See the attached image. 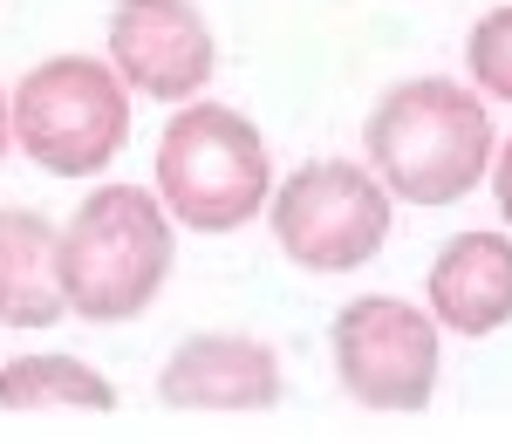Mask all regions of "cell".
Here are the masks:
<instances>
[{
  "mask_svg": "<svg viewBox=\"0 0 512 444\" xmlns=\"http://www.w3.org/2000/svg\"><path fill=\"white\" fill-rule=\"evenodd\" d=\"M390 205V185L369 171V158H308L274 185L267 226L301 274H355L390 240Z\"/></svg>",
  "mask_w": 512,
  "mask_h": 444,
  "instance_id": "cell-5",
  "label": "cell"
},
{
  "mask_svg": "<svg viewBox=\"0 0 512 444\" xmlns=\"http://www.w3.org/2000/svg\"><path fill=\"white\" fill-rule=\"evenodd\" d=\"M62 301L89 328H117L151 315L178 267V219L164 212L158 185H96L62 219Z\"/></svg>",
  "mask_w": 512,
  "mask_h": 444,
  "instance_id": "cell-2",
  "label": "cell"
},
{
  "mask_svg": "<svg viewBox=\"0 0 512 444\" xmlns=\"http://www.w3.org/2000/svg\"><path fill=\"white\" fill-rule=\"evenodd\" d=\"M465 76L485 103H512V7L478 14L465 35Z\"/></svg>",
  "mask_w": 512,
  "mask_h": 444,
  "instance_id": "cell-12",
  "label": "cell"
},
{
  "mask_svg": "<svg viewBox=\"0 0 512 444\" xmlns=\"http://www.w3.org/2000/svg\"><path fill=\"white\" fill-rule=\"evenodd\" d=\"M362 158L403 205H458L492 178V103L472 82L410 76L362 117Z\"/></svg>",
  "mask_w": 512,
  "mask_h": 444,
  "instance_id": "cell-1",
  "label": "cell"
},
{
  "mask_svg": "<svg viewBox=\"0 0 512 444\" xmlns=\"http://www.w3.org/2000/svg\"><path fill=\"white\" fill-rule=\"evenodd\" d=\"M130 82L110 55H48L14 82V151L48 178H96L130 144Z\"/></svg>",
  "mask_w": 512,
  "mask_h": 444,
  "instance_id": "cell-4",
  "label": "cell"
},
{
  "mask_svg": "<svg viewBox=\"0 0 512 444\" xmlns=\"http://www.w3.org/2000/svg\"><path fill=\"white\" fill-rule=\"evenodd\" d=\"M328 356H335V383L362 410L417 417L431 410L437 376H444V328L431 308L403 294H355L328 322Z\"/></svg>",
  "mask_w": 512,
  "mask_h": 444,
  "instance_id": "cell-6",
  "label": "cell"
},
{
  "mask_svg": "<svg viewBox=\"0 0 512 444\" xmlns=\"http://www.w3.org/2000/svg\"><path fill=\"white\" fill-rule=\"evenodd\" d=\"M164 212L185 233H239L253 219H267L274 199V151L260 137V123L233 103H178L164 117L158 158H151Z\"/></svg>",
  "mask_w": 512,
  "mask_h": 444,
  "instance_id": "cell-3",
  "label": "cell"
},
{
  "mask_svg": "<svg viewBox=\"0 0 512 444\" xmlns=\"http://www.w3.org/2000/svg\"><path fill=\"white\" fill-rule=\"evenodd\" d=\"M14 151V89H0V158Z\"/></svg>",
  "mask_w": 512,
  "mask_h": 444,
  "instance_id": "cell-14",
  "label": "cell"
},
{
  "mask_svg": "<svg viewBox=\"0 0 512 444\" xmlns=\"http://www.w3.org/2000/svg\"><path fill=\"white\" fill-rule=\"evenodd\" d=\"M424 308L444 335L512 328V233H458L424 267Z\"/></svg>",
  "mask_w": 512,
  "mask_h": 444,
  "instance_id": "cell-9",
  "label": "cell"
},
{
  "mask_svg": "<svg viewBox=\"0 0 512 444\" xmlns=\"http://www.w3.org/2000/svg\"><path fill=\"white\" fill-rule=\"evenodd\" d=\"M280 349L239 328L185 335L158 369V404L185 417H260L280 404Z\"/></svg>",
  "mask_w": 512,
  "mask_h": 444,
  "instance_id": "cell-8",
  "label": "cell"
},
{
  "mask_svg": "<svg viewBox=\"0 0 512 444\" xmlns=\"http://www.w3.org/2000/svg\"><path fill=\"white\" fill-rule=\"evenodd\" d=\"M62 226L35 205H0V328H55L62 301Z\"/></svg>",
  "mask_w": 512,
  "mask_h": 444,
  "instance_id": "cell-10",
  "label": "cell"
},
{
  "mask_svg": "<svg viewBox=\"0 0 512 444\" xmlns=\"http://www.w3.org/2000/svg\"><path fill=\"white\" fill-rule=\"evenodd\" d=\"M492 199H499V219L512 233V130L499 137V158H492Z\"/></svg>",
  "mask_w": 512,
  "mask_h": 444,
  "instance_id": "cell-13",
  "label": "cell"
},
{
  "mask_svg": "<svg viewBox=\"0 0 512 444\" xmlns=\"http://www.w3.org/2000/svg\"><path fill=\"white\" fill-rule=\"evenodd\" d=\"M110 62L144 103H192L219 76V35L198 0H117Z\"/></svg>",
  "mask_w": 512,
  "mask_h": 444,
  "instance_id": "cell-7",
  "label": "cell"
},
{
  "mask_svg": "<svg viewBox=\"0 0 512 444\" xmlns=\"http://www.w3.org/2000/svg\"><path fill=\"white\" fill-rule=\"evenodd\" d=\"M0 410L7 417H41V410H69V417H110L117 383L82 356H14L0 363Z\"/></svg>",
  "mask_w": 512,
  "mask_h": 444,
  "instance_id": "cell-11",
  "label": "cell"
}]
</instances>
